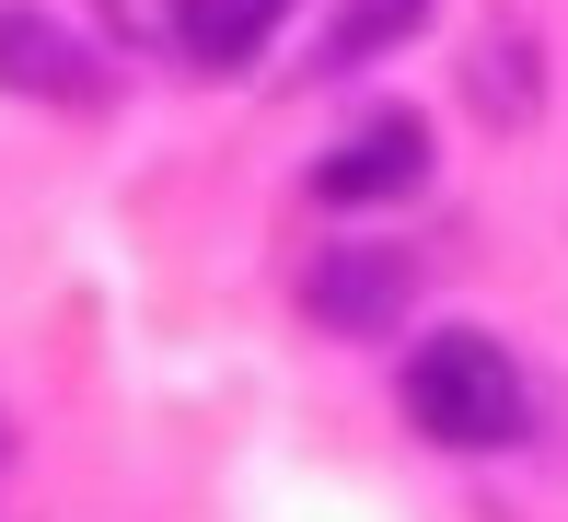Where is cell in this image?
<instances>
[{"label": "cell", "mask_w": 568, "mask_h": 522, "mask_svg": "<svg viewBox=\"0 0 568 522\" xmlns=\"http://www.w3.org/2000/svg\"><path fill=\"white\" fill-rule=\"evenodd\" d=\"M406 418L442 453H499V441H523V372L487 325H442L406 360Z\"/></svg>", "instance_id": "cell-1"}, {"label": "cell", "mask_w": 568, "mask_h": 522, "mask_svg": "<svg viewBox=\"0 0 568 522\" xmlns=\"http://www.w3.org/2000/svg\"><path fill=\"white\" fill-rule=\"evenodd\" d=\"M418 187H429V128H418V104L359 117L348 140L314 163V198H325V209H383V198H418Z\"/></svg>", "instance_id": "cell-2"}, {"label": "cell", "mask_w": 568, "mask_h": 522, "mask_svg": "<svg viewBox=\"0 0 568 522\" xmlns=\"http://www.w3.org/2000/svg\"><path fill=\"white\" fill-rule=\"evenodd\" d=\"M302 302L325 313V337H395V313L418 302V268L395 244H325V268L302 279Z\"/></svg>", "instance_id": "cell-3"}, {"label": "cell", "mask_w": 568, "mask_h": 522, "mask_svg": "<svg viewBox=\"0 0 568 522\" xmlns=\"http://www.w3.org/2000/svg\"><path fill=\"white\" fill-rule=\"evenodd\" d=\"M0 93H47V104H93L105 93V70H93V47L70 36V23H47V12H0Z\"/></svg>", "instance_id": "cell-4"}, {"label": "cell", "mask_w": 568, "mask_h": 522, "mask_svg": "<svg viewBox=\"0 0 568 522\" xmlns=\"http://www.w3.org/2000/svg\"><path fill=\"white\" fill-rule=\"evenodd\" d=\"M278 23H291V0H174V59L244 70V59H267Z\"/></svg>", "instance_id": "cell-5"}, {"label": "cell", "mask_w": 568, "mask_h": 522, "mask_svg": "<svg viewBox=\"0 0 568 522\" xmlns=\"http://www.w3.org/2000/svg\"><path fill=\"white\" fill-rule=\"evenodd\" d=\"M429 12H442V0H337V23H325V70H359V59H383V47H406Z\"/></svg>", "instance_id": "cell-6"}, {"label": "cell", "mask_w": 568, "mask_h": 522, "mask_svg": "<svg viewBox=\"0 0 568 522\" xmlns=\"http://www.w3.org/2000/svg\"><path fill=\"white\" fill-rule=\"evenodd\" d=\"M476 104H487V117H534V47L523 36H487L476 47Z\"/></svg>", "instance_id": "cell-7"}, {"label": "cell", "mask_w": 568, "mask_h": 522, "mask_svg": "<svg viewBox=\"0 0 568 522\" xmlns=\"http://www.w3.org/2000/svg\"><path fill=\"white\" fill-rule=\"evenodd\" d=\"M0 464H12V430H0Z\"/></svg>", "instance_id": "cell-8"}]
</instances>
